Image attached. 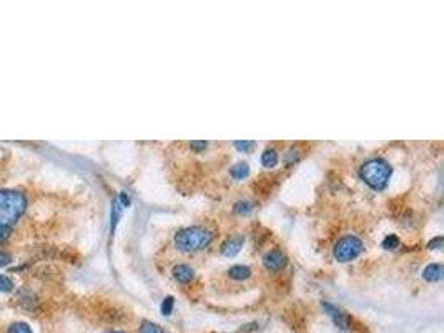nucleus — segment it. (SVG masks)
Masks as SVG:
<instances>
[{
    "label": "nucleus",
    "instance_id": "nucleus-1",
    "mask_svg": "<svg viewBox=\"0 0 444 333\" xmlns=\"http://www.w3.org/2000/svg\"><path fill=\"white\" fill-rule=\"evenodd\" d=\"M213 238H215V234L212 230H208L207 227L193 225L177 232L175 245L181 252L193 253V252H200V250H205L213 241Z\"/></svg>",
    "mask_w": 444,
    "mask_h": 333
},
{
    "label": "nucleus",
    "instance_id": "nucleus-2",
    "mask_svg": "<svg viewBox=\"0 0 444 333\" xmlns=\"http://www.w3.org/2000/svg\"><path fill=\"white\" fill-rule=\"evenodd\" d=\"M391 175L393 168L384 158H369L359 167V179L373 190L386 189Z\"/></svg>",
    "mask_w": 444,
    "mask_h": 333
},
{
    "label": "nucleus",
    "instance_id": "nucleus-3",
    "mask_svg": "<svg viewBox=\"0 0 444 333\" xmlns=\"http://www.w3.org/2000/svg\"><path fill=\"white\" fill-rule=\"evenodd\" d=\"M27 210V198L18 190H0V225L10 227Z\"/></svg>",
    "mask_w": 444,
    "mask_h": 333
},
{
    "label": "nucleus",
    "instance_id": "nucleus-4",
    "mask_svg": "<svg viewBox=\"0 0 444 333\" xmlns=\"http://www.w3.org/2000/svg\"><path fill=\"white\" fill-rule=\"evenodd\" d=\"M364 243L363 240L358 238L356 235H346L336 241L335 248H333V257H335L338 262L346 263L351 262V260L358 258L359 253L363 252Z\"/></svg>",
    "mask_w": 444,
    "mask_h": 333
},
{
    "label": "nucleus",
    "instance_id": "nucleus-5",
    "mask_svg": "<svg viewBox=\"0 0 444 333\" xmlns=\"http://www.w3.org/2000/svg\"><path fill=\"white\" fill-rule=\"evenodd\" d=\"M288 263V258L286 255L281 252L280 248H273L269 250V252L265 253L263 257V265L268 268L269 272H278L281 270V268H285Z\"/></svg>",
    "mask_w": 444,
    "mask_h": 333
},
{
    "label": "nucleus",
    "instance_id": "nucleus-6",
    "mask_svg": "<svg viewBox=\"0 0 444 333\" xmlns=\"http://www.w3.org/2000/svg\"><path fill=\"white\" fill-rule=\"evenodd\" d=\"M243 243H245L243 237H230V238L222 243V253L225 257H235L236 253H240Z\"/></svg>",
    "mask_w": 444,
    "mask_h": 333
},
{
    "label": "nucleus",
    "instance_id": "nucleus-7",
    "mask_svg": "<svg viewBox=\"0 0 444 333\" xmlns=\"http://www.w3.org/2000/svg\"><path fill=\"white\" fill-rule=\"evenodd\" d=\"M172 273L178 284H188L195 277V270L190 265H186V263H178V265L173 267Z\"/></svg>",
    "mask_w": 444,
    "mask_h": 333
},
{
    "label": "nucleus",
    "instance_id": "nucleus-8",
    "mask_svg": "<svg viewBox=\"0 0 444 333\" xmlns=\"http://www.w3.org/2000/svg\"><path fill=\"white\" fill-rule=\"evenodd\" d=\"M423 278L429 284H434V282H441L443 280V265L441 263H431L423 270Z\"/></svg>",
    "mask_w": 444,
    "mask_h": 333
},
{
    "label": "nucleus",
    "instance_id": "nucleus-9",
    "mask_svg": "<svg viewBox=\"0 0 444 333\" xmlns=\"http://www.w3.org/2000/svg\"><path fill=\"white\" fill-rule=\"evenodd\" d=\"M323 307L326 308L328 315L333 318V320H335L336 325L340 327V328H343V330H346V328H348V317H346V315L343 313L341 310H338L336 307H333L331 303H323Z\"/></svg>",
    "mask_w": 444,
    "mask_h": 333
},
{
    "label": "nucleus",
    "instance_id": "nucleus-10",
    "mask_svg": "<svg viewBox=\"0 0 444 333\" xmlns=\"http://www.w3.org/2000/svg\"><path fill=\"white\" fill-rule=\"evenodd\" d=\"M260 162H262V165L265 168H273L278 163V152L274 148L265 150L262 153V157H260Z\"/></svg>",
    "mask_w": 444,
    "mask_h": 333
},
{
    "label": "nucleus",
    "instance_id": "nucleus-11",
    "mask_svg": "<svg viewBox=\"0 0 444 333\" xmlns=\"http://www.w3.org/2000/svg\"><path fill=\"white\" fill-rule=\"evenodd\" d=\"M228 275H230L233 280H246L251 275L250 267L245 265H233L230 270H228Z\"/></svg>",
    "mask_w": 444,
    "mask_h": 333
},
{
    "label": "nucleus",
    "instance_id": "nucleus-12",
    "mask_svg": "<svg viewBox=\"0 0 444 333\" xmlns=\"http://www.w3.org/2000/svg\"><path fill=\"white\" fill-rule=\"evenodd\" d=\"M122 210H123V207L120 205V202H118V198H115L112 202V213H110V230L112 232H115V229H117V223L122 217Z\"/></svg>",
    "mask_w": 444,
    "mask_h": 333
},
{
    "label": "nucleus",
    "instance_id": "nucleus-13",
    "mask_svg": "<svg viewBox=\"0 0 444 333\" xmlns=\"http://www.w3.org/2000/svg\"><path fill=\"white\" fill-rule=\"evenodd\" d=\"M248 173H250V167H248V163H245V162H238L236 165L231 167V177L236 180L245 179Z\"/></svg>",
    "mask_w": 444,
    "mask_h": 333
},
{
    "label": "nucleus",
    "instance_id": "nucleus-14",
    "mask_svg": "<svg viewBox=\"0 0 444 333\" xmlns=\"http://www.w3.org/2000/svg\"><path fill=\"white\" fill-rule=\"evenodd\" d=\"M140 333H167V332H165L160 325H157V323L145 320V322H141V325H140Z\"/></svg>",
    "mask_w": 444,
    "mask_h": 333
},
{
    "label": "nucleus",
    "instance_id": "nucleus-15",
    "mask_svg": "<svg viewBox=\"0 0 444 333\" xmlns=\"http://www.w3.org/2000/svg\"><path fill=\"white\" fill-rule=\"evenodd\" d=\"M381 247L386 250H395L400 247V238L396 235H388L384 237V240L381 241Z\"/></svg>",
    "mask_w": 444,
    "mask_h": 333
},
{
    "label": "nucleus",
    "instance_id": "nucleus-16",
    "mask_svg": "<svg viewBox=\"0 0 444 333\" xmlns=\"http://www.w3.org/2000/svg\"><path fill=\"white\" fill-rule=\"evenodd\" d=\"M8 333H34V332H32V328L27 325V323L15 322V323H12V325L8 327Z\"/></svg>",
    "mask_w": 444,
    "mask_h": 333
},
{
    "label": "nucleus",
    "instance_id": "nucleus-17",
    "mask_svg": "<svg viewBox=\"0 0 444 333\" xmlns=\"http://www.w3.org/2000/svg\"><path fill=\"white\" fill-rule=\"evenodd\" d=\"M173 307H175V300H173V296H165L162 305H160V310H162L163 315H170L173 312Z\"/></svg>",
    "mask_w": 444,
    "mask_h": 333
},
{
    "label": "nucleus",
    "instance_id": "nucleus-18",
    "mask_svg": "<svg viewBox=\"0 0 444 333\" xmlns=\"http://www.w3.org/2000/svg\"><path fill=\"white\" fill-rule=\"evenodd\" d=\"M13 290V282L12 278L0 273V291H12Z\"/></svg>",
    "mask_w": 444,
    "mask_h": 333
},
{
    "label": "nucleus",
    "instance_id": "nucleus-19",
    "mask_svg": "<svg viewBox=\"0 0 444 333\" xmlns=\"http://www.w3.org/2000/svg\"><path fill=\"white\" fill-rule=\"evenodd\" d=\"M253 147L255 142H251V140H236L235 142V148H238L240 152H250Z\"/></svg>",
    "mask_w": 444,
    "mask_h": 333
},
{
    "label": "nucleus",
    "instance_id": "nucleus-20",
    "mask_svg": "<svg viewBox=\"0 0 444 333\" xmlns=\"http://www.w3.org/2000/svg\"><path fill=\"white\" fill-rule=\"evenodd\" d=\"M251 208H253V207H251L248 202H238L235 205V212L236 213H250Z\"/></svg>",
    "mask_w": 444,
    "mask_h": 333
},
{
    "label": "nucleus",
    "instance_id": "nucleus-21",
    "mask_svg": "<svg viewBox=\"0 0 444 333\" xmlns=\"http://www.w3.org/2000/svg\"><path fill=\"white\" fill-rule=\"evenodd\" d=\"M12 262V255L10 253H7V252H2V250H0V267H5V265H8V263Z\"/></svg>",
    "mask_w": 444,
    "mask_h": 333
},
{
    "label": "nucleus",
    "instance_id": "nucleus-22",
    "mask_svg": "<svg viewBox=\"0 0 444 333\" xmlns=\"http://www.w3.org/2000/svg\"><path fill=\"white\" fill-rule=\"evenodd\" d=\"M10 234H12V229H10V227H3V225H0V241L7 240L8 237H10Z\"/></svg>",
    "mask_w": 444,
    "mask_h": 333
},
{
    "label": "nucleus",
    "instance_id": "nucleus-23",
    "mask_svg": "<svg viewBox=\"0 0 444 333\" xmlns=\"http://www.w3.org/2000/svg\"><path fill=\"white\" fill-rule=\"evenodd\" d=\"M207 142H205V140H200V142H191L190 143V147L195 150V152H201V150H205L207 148Z\"/></svg>",
    "mask_w": 444,
    "mask_h": 333
},
{
    "label": "nucleus",
    "instance_id": "nucleus-24",
    "mask_svg": "<svg viewBox=\"0 0 444 333\" xmlns=\"http://www.w3.org/2000/svg\"><path fill=\"white\" fill-rule=\"evenodd\" d=\"M441 243H443V237H436V238L431 240L428 243V248L429 250H438L439 247H441Z\"/></svg>",
    "mask_w": 444,
    "mask_h": 333
},
{
    "label": "nucleus",
    "instance_id": "nucleus-25",
    "mask_svg": "<svg viewBox=\"0 0 444 333\" xmlns=\"http://www.w3.org/2000/svg\"><path fill=\"white\" fill-rule=\"evenodd\" d=\"M108 333H125V332H108Z\"/></svg>",
    "mask_w": 444,
    "mask_h": 333
}]
</instances>
